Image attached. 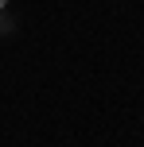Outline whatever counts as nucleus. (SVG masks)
I'll return each mask as SVG.
<instances>
[{"label":"nucleus","instance_id":"f257e3e1","mask_svg":"<svg viewBox=\"0 0 144 147\" xmlns=\"http://www.w3.org/2000/svg\"><path fill=\"white\" fill-rule=\"evenodd\" d=\"M0 8H4V0H0Z\"/></svg>","mask_w":144,"mask_h":147}]
</instances>
